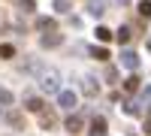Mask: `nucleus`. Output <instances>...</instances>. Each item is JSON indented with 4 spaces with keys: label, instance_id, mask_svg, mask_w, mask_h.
<instances>
[{
    "label": "nucleus",
    "instance_id": "6e6552de",
    "mask_svg": "<svg viewBox=\"0 0 151 136\" xmlns=\"http://www.w3.org/2000/svg\"><path fill=\"white\" fill-rule=\"evenodd\" d=\"M36 30L52 33V30H58V21H55V18H48V15H42V18H36Z\"/></svg>",
    "mask_w": 151,
    "mask_h": 136
},
{
    "label": "nucleus",
    "instance_id": "a211bd4d",
    "mask_svg": "<svg viewBox=\"0 0 151 136\" xmlns=\"http://www.w3.org/2000/svg\"><path fill=\"white\" fill-rule=\"evenodd\" d=\"M0 58H15V45H9V42H3V45H0Z\"/></svg>",
    "mask_w": 151,
    "mask_h": 136
},
{
    "label": "nucleus",
    "instance_id": "0eeeda50",
    "mask_svg": "<svg viewBox=\"0 0 151 136\" xmlns=\"http://www.w3.org/2000/svg\"><path fill=\"white\" fill-rule=\"evenodd\" d=\"M82 127H85V118H82V115H70V118L64 121V130H70V133H79Z\"/></svg>",
    "mask_w": 151,
    "mask_h": 136
},
{
    "label": "nucleus",
    "instance_id": "1a4fd4ad",
    "mask_svg": "<svg viewBox=\"0 0 151 136\" xmlns=\"http://www.w3.org/2000/svg\"><path fill=\"white\" fill-rule=\"evenodd\" d=\"M82 91H85L88 97H97V94H100V85H97V79H94V76H88V79L82 82Z\"/></svg>",
    "mask_w": 151,
    "mask_h": 136
},
{
    "label": "nucleus",
    "instance_id": "7ed1b4c3",
    "mask_svg": "<svg viewBox=\"0 0 151 136\" xmlns=\"http://www.w3.org/2000/svg\"><path fill=\"white\" fill-rule=\"evenodd\" d=\"M58 106L67 109V112H70V109H76V94L67 91V88H60V91H58Z\"/></svg>",
    "mask_w": 151,
    "mask_h": 136
},
{
    "label": "nucleus",
    "instance_id": "f3484780",
    "mask_svg": "<svg viewBox=\"0 0 151 136\" xmlns=\"http://www.w3.org/2000/svg\"><path fill=\"white\" fill-rule=\"evenodd\" d=\"M12 103H15V97H12V91L0 88V106H12Z\"/></svg>",
    "mask_w": 151,
    "mask_h": 136
},
{
    "label": "nucleus",
    "instance_id": "9d476101",
    "mask_svg": "<svg viewBox=\"0 0 151 136\" xmlns=\"http://www.w3.org/2000/svg\"><path fill=\"white\" fill-rule=\"evenodd\" d=\"M115 40H118L121 45H127V42L133 40V27H130V24H124V27H118V33H115Z\"/></svg>",
    "mask_w": 151,
    "mask_h": 136
},
{
    "label": "nucleus",
    "instance_id": "f03ea898",
    "mask_svg": "<svg viewBox=\"0 0 151 136\" xmlns=\"http://www.w3.org/2000/svg\"><path fill=\"white\" fill-rule=\"evenodd\" d=\"M24 109H27V112H36V115H40L42 109H45V103H42V97H36L33 91H27V94H24Z\"/></svg>",
    "mask_w": 151,
    "mask_h": 136
},
{
    "label": "nucleus",
    "instance_id": "2eb2a0df",
    "mask_svg": "<svg viewBox=\"0 0 151 136\" xmlns=\"http://www.w3.org/2000/svg\"><path fill=\"white\" fill-rule=\"evenodd\" d=\"M124 112H127V115H142V103L139 100H130L127 106H124Z\"/></svg>",
    "mask_w": 151,
    "mask_h": 136
},
{
    "label": "nucleus",
    "instance_id": "f257e3e1",
    "mask_svg": "<svg viewBox=\"0 0 151 136\" xmlns=\"http://www.w3.org/2000/svg\"><path fill=\"white\" fill-rule=\"evenodd\" d=\"M36 82H40L42 94H58L60 91V73L52 70V67H42L40 73H36Z\"/></svg>",
    "mask_w": 151,
    "mask_h": 136
},
{
    "label": "nucleus",
    "instance_id": "6ab92c4d",
    "mask_svg": "<svg viewBox=\"0 0 151 136\" xmlns=\"http://www.w3.org/2000/svg\"><path fill=\"white\" fill-rule=\"evenodd\" d=\"M94 33H97V40H100V42H109V40H112V30H109V27H97Z\"/></svg>",
    "mask_w": 151,
    "mask_h": 136
},
{
    "label": "nucleus",
    "instance_id": "4be33fe9",
    "mask_svg": "<svg viewBox=\"0 0 151 136\" xmlns=\"http://www.w3.org/2000/svg\"><path fill=\"white\" fill-rule=\"evenodd\" d=\"M55 9L58 12H70V3H67V0H55Z\"/></svg>",
    "mask_w": 151,
    "mask_h": 136
},
{
    "label": "nucleus",
    "instance_id": "ddd939ff",
    "mask_svg": "<svg viewBox=\"0 0 151 136\" xmlns=\"http://www.w3.org/2000/svg\"><path fill=\"white\" fill-rule=\"evenodd\" d=\"M91 127H94V130H91V136H103L109 124H106V118H100V115H97V118H94V124H91Z\"/></svg>",
    "mask_w": 151,
    "mask_h": 136
},
{
    "label": "nucleus",
    "instance_id": "39448f33",
    "mask_svg": "<svg viewBox=\"0 0 151 136\" xmlns=\"http://www.w3.org/2000/svg\"><path fill=\"white\" fill-rule=\"evenodd\" d=\"M60 42H64V33H58V30H52V33H45L42 40H40V45H42V48H58Z\"/></svg>",
    "mask_w": 151,
    "mask_h": 136
},
{
    "label": "nucleus",
    "instance_id": "9b49d317",
    "mask_svg": "<svg viewBox=\"0 0 151 136\" xmlns=\"http://www.w3.org/2000/svg\"><path fill=\"white\" fill-rule=\"evenodd\" d=\"M6 121H9V124L15 127V130H24V115H21V112H15V109H12V112L6 115Z\"/></svg>",
    "mask_w": 151,
    "mask_h": 136
},
{
    "label": "nucleus",
    "instance_id": "412c9836",
    "mask_svg": "<svg viewBox=\"0 0 151 136\" xmlns=\"http://www.w3.org/2000/svg\"><path fill=\"white\" fill-rule=\"evenodd\" d=\"M33 6H36L33 0H18V9H21V12H33Z\"/></svg>",
    "mask_w": 151,
    "mask_h": 136
},
{
    "label": "nucleus",
    "instance_id": "4468645a",
    "mask_svg": "<svg viewBox=\"0 0 151 136\" xmlns=\"http://www.w3.org/2000/svg\"><path fill=\"white\" fill-rule=\"evenodd\" d=\"M88 52H91V58H97V60H106L109 58V48H103V45H91Z\"/></svg>",
    "mask_w": 151,
    "mask_h": 136
},
{
    "label": "nucleus",
    "instance_id": "dca6fc26",
    "mask_svg": "<svg viewBox=\"0 0 151 136\" xmlns=\"http://www.w3.org/2000/svg\"><path fill=\"white\" fill-rule=\"evenodd\" d=\"M124 91H127V94H133V91H139V76H130L127 82H124Z\"/></svg>",
    "mask_w": 151,
    "mask_h": 136
},
{
    "label": "nucleus",
    "instance_id": "393cba45",
    "mask_svg": "<svg viewBox=\"0 0 151 136\" xmlns=\"http://www.w3.org/2000/svg\"><path fill=\"white\" fill-rule=\"evenodd\" d=\"M115 3H121V6H127V3H130V0H115Z\"/></svg>",
    "mask_w": 151,
    "mask_h": 136
},
{
    "label": "nucleus",
    "instance_id": "aec40b11",
    "mask_svg": "<svg viewBox=\"0 0 151 136\" xmlns=\"http://www.w3.org/2000/svg\"><path fill=\"white\" fill-rule=\"evenodd\" d=\"M139 15L142 18H151V0H142V3H139Z\"/></svg>",
    "mask_w": 151,
    "mask_h": 136
},
{
    "label": "nucleus",
    "instance_id": "a878e982",
    "mask_svg": "<svg viewBox=\"0 0 151 136\" xmlns=\"http://www.w3.org/2000/svg\"><path fill=\"white\" fill-rule=\"evenodd\" d=\"M148 52H151V40H148Z\"/></svg>",
    "mask_w": 151,
    "mask_h": 136
},
{
    "label": "nucleus",
    "instance_id": "20e7f679",
    "mask_svg": "<svg viewBox=\"0 0 151 136\" xmlns=\"http://www.w3.org/2000/svg\"><path fill=\"white\" fill-rule=\"evenodd\" d=\"M121 64L127 70H139V55H136L133 48H124V52H121Z\"/></svg>",
    "mask_w": 151,
    "mask_h": 136
},
{
    "label": "nucleus",
    "instance_id": "b1692460",
    "mask_svg": "<svg viewBox=\"0 0 151 136\" xmlns=\"http://www.w3.org/2000/svg\"><path fill=\"white\" fill-rule=\"evenodd\" d=\"M145 133H151V118H148V121H145Z\"/></svg>",
    "mask_w": 151,
    "mask_h": 136
},
{
    "label": "nucleus",
    "instance_id": "5701e85b",
    "mask_svg": "<svg viewBox=\"0 0 151 136\" xmlns=\"http://www.w3.org/2000/svg\"><path fill=\"white\" fill-rule=\"evenodd\" d=\"M106 79H109V82H118V70H115V67H109V73H106Z\"/></svg>",
    "mask_w": 151,
    "mask_h": 136
},
{
    "label": "nucleus",
    "instance_id": "423d86ee",
    "mask_svg": "<svg viewBox=\"0 0 151 136\" xmlns=\"http://www.w3.org/2000/svg\"><path fill=\"white\" fill-rule=\"evenodd\" d=\"M85 9H88V15L100 18V15L106 12V0H88V3H85Z\"/></svg>",
    "mask_w": 151,
    "mask_h": 136
},
{
    "label": "nucleus",
    "instance_id": "f8f14e48",
    "mask_svg": "<svg viewBox=\"0 0 151 136\" xmlns=\"http://www.w3.org/2000/svg\"><path fill=\"white\" fill-rule=\"evenodd\" d=\"M40 124H42L45 130H52V127L58 124V121H55V115H52V112H48V109H42V112H40Z\"/></svg>",
    "mask_w": 151,
    "mask_h": 136
}]
</instances>
